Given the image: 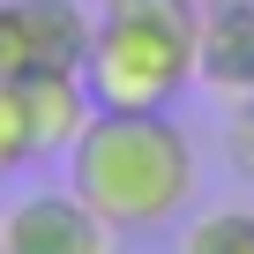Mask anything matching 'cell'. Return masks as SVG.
I'll return each instance as SVG.
<instances>
[{
  "instance_id": "6da1fadb",
  "label": "cell",
  "mask_w": 254,
  "mask_h": 254,
  "mask_svg": "<svg viewBox=\"0 0 254 254\" xmlns=\"http://www.w3.org/2000/svg\"><path fill=\"white\" fill-rule=\"evenodd\" d=\"M194 142L172 112H97L67 150V187L112 232H157L194 202Z\"/></svg>"
},
{
  "instance_id": "7a4b0ae2",
  "label": "cell",
  "mask_w": 254,
  "mask_h": 254,
  "mask_svg": "<svg viewBox=\"0 0 254 254\" xmlns=\"http://www.w3.org/2000/svg\"><path fill=\"white\" fill-rule=\"evenodd\" d=\"M194 38L202 0H105L82 60L97 112H172L194 82Z\"/></svg>"
},
{
  "instance_id": "3957f363",
  "label": "cell",
  "mask_w": 254,
  "mask_h": 254,
  "mask_svg": "<svg viewBox=\"0 0 254 254\" xmlns=\"http://www.w3.org/2000/svg\"><path fill=\"white\" fill-rule=\"evenodd\" d=\"M0 254H112V224L75 187H45V194L8 202V217H0Z\"/></svg>"
},
{
  "instance_id": "277c9868",
  "label": "cell",
  "mask_w": 254,
  "mask_h": 254,
  "mask_svg": "<svg viewBox=\"0 0 254 254\" xmlns=\"http://www.w3.org/2000/svg\"><path fill=\"white\" fill-rule=\"evenodd\" d=\"M194 82L217 97H254V0H202Z\"/></svg>"
},
{
  "instance_id": "5b68a950",
  "label": "cell",
  "mask_w": 254,
  "mask_h": 254,
  "mask_svg": "<svg viewBox=\"0 0 254 254\" xmlns=\"http://www.w3.org/2000/svg\"><path fill=\"white\" fill-rule=\"evenodd\" d=\"M15 97H23V120H30L38 157L75 150V135L97 120V97H90L82 67H38V75H15Z\"/></svg>"
},
{
  "instance_id": "8992f818",
  "label": "cell",
  "mask_w": 254,
  "mask_h": 254,
  "mask_svg": "<svg viewBox=\"0 0 254 254\" xmlns=\"http://www.w3.org/2000/svg\"><path fill=\"white\" fill-rule=\"evenodd\" d=\"M8 15H15L23 75H38V67H82L90 60L97 15L82 8V0H8Z\"/></svg>"
},
{
  "instance_id": "52a82bcc",
  "label": "cell",
  "mask_w": 254,
  "mask_h": 254,
  "mask_svg": "<svg viewBox=\"0 0 254 254\" xmlns=\"http://www.w3.org/2000/svg\"><path fill=\"white\" fill-rule=\"evenodd\" d=\"M180 254H254V209H202L180 232Z\"/></svg>"
},
{
  "instance_id": "ba28073f",
  "label": "cell",
  "mask_w": 254,
  "mask_h": 254,
  "mask_svg": "<svg viewBox=\"0 0 254 254\" xmlns=\"http://www.w3.org/2000/svg\"><path fill=\"white\" fill-rule=\"evenodd\" d=\"M30 157H38V142H30L23 97H15V82H0V180H8V172H23Z\"/></svg>"
},
{
  "instance_id": "9c48e42d",
  "label": "cell",
  "mask_w": 254,
  "mask_h": 254,
  "mask_svg": "<svg viewBox=\"0 0 254 254\" xmlns=\"http://www.w3.org/2000/svg\"><path fill=\"white\" fill-rule=\"evenodd\" d=\"M23 75V45H15V15H8V0H0V82H15Z\"/></svg>"
},
{
  "instance_id": "30bf717a",
  "label": "cell",
  "mask_w": 254,
  "mask_h": 254,
  "mask_svg": "<svg viewBox=\"0 0 254 254\" xmlns=\"http://www.w3.org/2000/svg\"><path fill=\"white\" fill-rule=\"evenodd\" d=\"M232 142H239V165L254 172V97H239V127H232Z\"/></svg>"
}]
</instances>
